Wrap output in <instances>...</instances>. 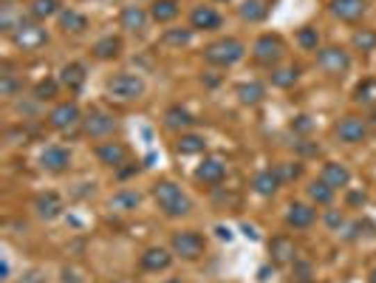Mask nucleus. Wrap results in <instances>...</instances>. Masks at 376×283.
I'll use <instances>...</instances> for the list:
<instances>
[{"label": "nucleus", "mask_w": 376, "mask_h": 283, "mask_svg": "<svg viewBox=\"0 0 376 283\" xmlns=\"http://www.w3.org/2000/svg\"><path fill=\"white\" fill-rule=\"evenodd\" d=\"M153 198H156L158 210H161L167 218H181V216H187V213L193 210L190 195H187V193H181V187H179V184L167 181V179H161V181H156V184H153Z\"/></svg>", "instance_id": "nucleus-1"}, {"label": "nucleus", "mask_w": 376, "mask_h": 283, "mask_svg": "<svg viewBox=\"0 0 376 283\" xmlns=\"http://www.w3.org/2000/svg\"><path fill=\"white\" fill-rule=\"evenodd\" d=\"M105 91L116 102H136L145 97V79L131 71H119L105 79Z\"/></svg>", "instance_id": "nucleus-2"}, {"label": "nucleus", "mask_w": 376, "mask_h": 283, "mask_svg": "<svg viewBox=\"0 0 376 283\" xmlns=\"http://www.w3.org/2000/svg\"><path fill=\"white\" fill-rule=\"evenodd\" d=\"M243 57H246V46L235 37H221L204 49V60L215 68H229V65L240 63Z\"/></svg>", "instance_id": "nucleus-3"}, {"label": "nucleus", "mask_w": 376, "mask_h": 283, "mask_svg": "<svg viewBox=\"0 0 376 283\" xmlns=\"http://www.w3.org/2000/svg\"><path fill=\"white\" fill-rule=\"evenodd\" d=\"M170 250H173V255L184 258V261H195V258L204 255L206 244H204V238H201L195 229H181V232H173Z\"/></svg>", "instance_id": "nucleus-4"}, {"label": "nucleus", "mask_w": 376, "mask_h": 283, "mask_svg": "<svg viewBox=\"0 0 376 283\" xmlns=\"http://www.w3.org/2000/svg\"><path fill=\"white\" fill-rule=\"evenodd\" d=\"M283 51H286V46H283V40H280L277 34H261V37L255 40V46H252L255 63H261V65H266V68H275V65L283 60Z\"/></svg>", "instance_id": "nucleus-5"}, {"label": "nucleus", "mask_w": 376, "mask_h": 283, "mask_svg": "<svg viewBox=\"0 0 376 283\" xmlns=\"http://www.w3.org/2000/svg\"><path fill=\"white\" fill-rule=\"evenodd\" d=\"M12 43L17 46V49H23V51H37L40 46H46L49 43V31L40 26V23H23V26H17L15 31H12Z\"/></svg>", "instance_id": "nucleus-6"}, {"label": "nucleus", "mask_w": 376, "mask_h": 283, "mask_svg": "<svg viewBox=\"0 0 376 283\" xmlns=\"http://www.w3.org/2000/svg\"><path fill=\"white\" fill-rule=\"evenodd\" d=\"M76 125H82V111H79L76 102H60V105L51 108V113H49V128H54V131H60V134H68V131H74Z\"/></svg>", "instance_id": "nucleus-7"}, {"label": "nucleus", "mask_w": 376, "mask_h": 283, "mask_svg": "<svg viewBox=\"0 0 376 283\" xmlns=\"http://www.w3.org/2000/svg\"><path fill=\"white\" fill-rule=\"evenodd\" d=\"M317 65L331 76H343L351 68V57L340 46H328V49H317Z\"/></svg>", "instance_id": "nucleus-8"}, {"label": "nucleus", "mask_w": 376, "mask_h": 283, "mask_svg": "<svg viewBox=\"0 0 376 283\" xmlns=\"http://www.w3.org/2000/svg\"><path fill=\"white\" fill-rule=\"evenodd\" d=\"M116 131V119L105 111H91L88 116H82V134L88 139H105Z\"/></svg>", "instance_id": "nucleus-9"}, {"label": "nucleus", "mask_w": 376, "mask_h": 283, "mask_svg": "<svg viewBox=\"0 0 376 283\" xmlns=\"http://www.w3.org/2000/svg\"><path fill=\"white\" fill-rule=\"evenodd\" d=\"M337 136H340V142H345V145H359V142H365L370 134H368V122L362 116H354V113H348V116H343L340 122H337Z\"/></svg>", "instance_id": "nucleus-10"}, {"label": "nucleus", "mask_w": 376, "mask_h": 283, "mask_svg": "<svg viewBox=\"0 0 376 283\" xmlns=\"http://www.w3.org/2000/svg\"><path fill=\"white\" fill-rule=\"evenodd\" d=\"M71 165V150L63 145H49L43 153H40V168L46 173H65Z\"/></svg>", "instance_id": "nucleus-11"}, {"label": "nucleus", "mask_w": 376, "mask_h": 283, "mask_svg": "<svg viewBox=\"0 0 376 283\" xmlns=\"http://www.w3.org/2000/svg\"><path fill=\"white\" fill-rule=\"evenodd\" d=\"M227 179V168L221 159H204L195 168V181H201L204 187H218Z\"/></svg>", "instance_id": "nucleus-12"}, {"label": "nucleus", "mask_w": 376, "mask_h": 283, "mask_svg": "<svg viewBox=\"0 0 376 283\" xmlns=\"http://www.w3.org/2000/svg\"><path fill=\"white\" fill-rule=\"evenodd\" d=\"M94 153H97V159L105 168L119 170L122 165H128V147H124L122 142H102V145H97Z\"/></svg>", "instance_id": "nucleus-13"}, {"label": "nucleus", "mask_w": 376, "mask_h": 283, "mask_svg": "<svg viewBox=\"0 0 376 283\" xmlns=\"http://www.w3.org/2000/svg\"><path fill=\"white\" fill-rule=\"evenodd\" d=\"M269 255H272V261H275L277 266L295 264V261H297V244H295V241H291L288 235H275V238L269 241Z\"/></svg>", "instance_id": "nucleus-14"}, {"label": "nucleus", "mask_w": 376, "mask_h": 283, "mask_svg": "<svg viewBox=\"0 0 376 283\" xmlns=\"http://www.w3.org/2000/svg\"><path fill=\"white\" fill-rule=\"evenodd\" d=\"M63 210H65V204H63V198L57 195V193H40L37 198H34V213L43 218V221H54V218H60L63 216Z\"/></svg>", "instance_id": "nucleus-15"}, {"label": "nucleus", "mask_w": 376, "mask_h": 283, "mask_svg": "<svg viewBox=\"0 0 376 283\" xmlns=\"http://www.w3.org/2000/svg\"><path fill=\"white\" fill-rule=\"evenodd\" d=\"M139 264H142V269H145V272H164V269H170V264H173V250L150 247V250H145V252H142Z\"/></svg>", "instance_id": "nucleus-16"}, {"label": "nucleus", "mask_w": 376, "mask_h": 283, "mask_svg": "<svg viewBox=\"0 0 376 283\" xmlns=\"http://www.w3.org/2000/svg\"><path fill=\"white\" fill-rule=\"evenodd\" d=\"M331 15L337 17V20H343V23H354V20H359L362 15H365V9H368V3L365 0H331Z\"/></svg>", "instance_id": "nucleus-17"}, {"label": "nucleus", "mask_w": 376, "mask_h": 283, "mask_svg": "<svg viewBox=\"0 0 376 283\" xmlns=\"http://www.w3.org/2000/svg\"><path fill=\"white\" fill-rule=\"evenodd\" d=\"M147 20H150V12H145L142 6H124L122 12H119V26L124 29V31H131V34H139V31H145L147 29Z\"/></svg>", "instance_id": "nucleus-18"}, {"label": "nucleus", "mask_w": 376, "mask_h": 283, "mask_svg": "<svg viewBox=\"0 0 376 283\" xmlns=\"http://www.w3.org/2000/svg\"><path fill=\"white\" fill-rule=\"evenodd\" d=\"M193 125H195V119H193V113H190L187 108H181V105H170V108L164 111V128H167V131L187 134Z\"/></svg>", "instance_id": "nucleus-19"}, {"label": "nucleus", "mask_w": 376, "mask_h": 283, "mask_svg": "<svg viewBox=\"0 0 376 283\" xmlns=\"http://www.w3.org/2000/svg\"><path fill=\"white\" fill-rule=\"evenodd\" d=\"M221 26V15L213 6H195L190 12V29L193 31H215Z\"/></svg>", "instance_id": "nucleus-20"}, {"label": "nucleus", "mask_w": 376, "mask_h": 283, "mask_svg": "<svg viewBox=\"0 0 376 283\" xmlns=\"http://www.w3.org/2000/svg\"><path fill=\"white\" fill-rule=\"evenodd\" d=\"M320 179L334 190H343V187L351 184V170L343 165V161H328V165H322Z\"/></svg>", "instance_id": "nucleus-21"}, {"label": "nucleus", "mask_w": 376, "mask_h": 283, "mask_svg": "<svg viewBox=\"0 0 376 283\" xmlns=\"http://www.w3.org/2000/svg\"><path fill=\"white\" fill-rule=\"evenodd\" d=\"M314 218H317L314 207L300 204V201H295V204H288V210H286V224H288L291 229H309V227L314 224Z\"/></svg>", "instance_id": "nucleus-22"}, {"label": "nucleus", "mask_w": 376, "mask_h": 283, "mask_svg": "<svg viewBox=\"0 0 376 283\" xmlns=\"http://www.w3.org/2000/svg\"><path fill=\"white\" fill-rule=\"evenodd\" d=\"M85 65H82V63H68L63 71H60V86L63 88H68V91H79L82 86H85Z\"/></svg>", "instance_id": "nucleus-23"}, {"label": "nucleus", "mask_w": 376, "mask_h": 283, "mask_svg": "<svg viewBox=\"0 0 376 283\" xmlns=\"http://www.w3.org/2000/svg\"><path fill=\"white\" fill-rule=\"evenodd\" d=\"M57 20H60V29L65 34H82V31L88 29V17L82 15V12H76V9H63L57 15Z\"/></svg>", "instance_id": "nucleus-24"}, {"label": "nucleus", "mask_w": 376, "mask_h": 283, "mask_svg": "<svg viewBox=\"0 0 376 283\" xmlns=\"http://www.w3.org/2000/svg\"><path fill=\"white\" fill-rule=\"evenodd\" d=\"M147 12H150V20L156 23H170L179 17V0H153Z\"/></svg>", "instance_id": "nucleus-25"}, {"label": "nucleus", "mask_w": 376, "mask_h": 283, "mask_svg": "<svg viewBox=\"0 0 376 283\" xmlns=\"http://www.w3.org/2000/svg\"><path fill=\"white\" fill-rule=\"evenodd\" d=\"M94 57L97 60H116L119 57V51H122V40L119 37H113V34H105V37H99L97 43H94Z\"/></svg>", "instance_id": "nucleus-26"}, {"label": "nucleus", "mask_w": 376, "mask_h": 283, "mask_svg": "<svg viewBox=\"0 0 376 283\" xmlns=\"http://www.w3.org/2000/svg\"><path fill=\"white\" fill-rule=\"evenodd\" d=\"M235 97H238L240 105H258V102H263L266 88H263L261 83H255V79H252V83H238Z\"/></svg>", "instance_id": "nucleus-27"}, {"label": "nucleus", "mask_w": 376, "mask_h": 283, "mask_svg": "<svg viewBox=\"0 0 376 283\" xmlns=\"http://www.w3.org/2000/svg\"><path fill=\"white\" fill-rule=\"evenodd\" d=\"M280 184H283V181L277 179L275 170H261V173L252 179V190H255L258 195H263V198H272V195L277 193Z\"/></svg>", "instance_id": "nucleus-28"}, {"label": "nucleus", "mask_w": 376, "mask_h": 283, "mask_svg": "<svg viewBox=\"0 0 376 283\" xmlns=\"http://www.w3.org/2000/svg\"><path fill=\"white\" fill-rule=\"evenodd\" d=\"M238 15H240V20H246V23H261V20L269 15V6L263 3V0H243L240 9H238Z\"/></svg>", "instance_id": "nucleus-29"}, {"label": "nucleus", "mask_w": 376, "mask_h": 283, "mask_svg": "<svg viewBox=\"0 0 376 283\" xmlns=\"http://www.w3.org/2000/svg\"><path fill=\"white\" fill-rule=\"evenodd\" d=\"M139 201H142V195H139L136 190H119V193H113V198H111V210L131 213V210L139 207Z\"/></svg>", "instance_id": "nucleus-30"}, {"label": "nucleus", "mask_w": 376, "mask_h": 283, "mask_svg": "<svg viewBox=\"0 0 376 283\" xmlns=\"http://www.w3.org/2000/svg\"><path fill=\"white\" fill-rule=\"evenodd\" d=\"M60 0H31V6H28V15L34 20H49L54 15H60Z\"/></svg>", "instance_id": "nucleus-31"}, {"label": "nucleus", "mask_w": 376, "mask_h": 283, "mask_svg": "<svg viewBox=\"0 0 376 283\" xmlns=\"http://www.w3.org/2000/svg\"><path fill=\"white\" fill-rule=\"evenodd\" d=\"M334 193H337V190L328 187L322 179H317V181H311V184H309V201H311V204H322V207H328L331 201H334Z\"/></svg>", "instance_id": "nucleus-32"}, {"label": "nucleus", "mask_w": 376, "mask_h": 283, "mask_svg": "<svg viewBox=\"0 0 376 283\" xmlns=\"http://www.w3.org/2000/svg\"><path fill=\"white\" fill-rule=\"evenodd\" d=\"M204 147H206V142H204V136H198V134H181L179 142H176V150H179L181 156L204 153Z\"/></svg>", "instance_id": "nucleus-33"}, {"label": "nucleus", "mask_w": 376, "mask_h": 283, "mask_svg": "<svg viewBox=\"0 0 376 283\" xmlns=\"http://www.w3.org/2000/svg\"><path fill=\"white\" fill-rule=\"evenodd\" d=\"M354 99L357 105H365V108H373L376 105V79H362L354 91Z\"/></svg>", "instance_id": "nucleus-34"}, {"label": "nucleus", "mask_w": 376, "mask_h": 283, "mask_svg": "<svg viewBox=\"0 0 376 283\" xmlns=\"http://www.w3.org/2000/svg\"><path fill=\"white\" fill-rule=\"evenodd\" d=\"M297 76H300V68L291 65V68H275L269 79H272L275 88H291V86L297 83Z\"/></svg>", "instance_id": "nucleus-35"}, {"label": "nucleus", "mask_w": 376, "mask_h": 283, "mask_svg": "<svg viewBox=\"0 0 376 283\" xmlns=\"http://www.w3.org/2000/svg\"><path fill=\"white\" fill-rule=\"evenodd\" d=\"M351 46L357 51H373L376 49V31L373 29H357L351 37Z\"/></svg>", "instance_id": "nucleus-36"}, {"label": "nucleus", "mask_w": 376, "mask_h": 283, "mask_svg": "<svg viewBox=\"0 0 376 283\" xmlns=\"http://www.w3.org/2000/svg\"><path fill=\"white\" fill-rule=\"evenodd\" d=\"M57 91H60V79H40V83L34 86V99L37 102H49V99H54L57 97Z\"/></svg>", "instance_id": "nucleus-37"}, {"label": "nucleus", "mask_w": 376, "mask_h": 283, "mask_svg": "<svg viewBox=\"0 0 376 283\" xmlns=\"http://www.w3.org/2000/svg\"><path fill=\"white\" fill-rule=\"evenodd\" d=\"M193 40V29H167L164 34H161V43L164 46H187Z\"/></svg>", "instance_id": "nucleus-38"}, {"label": "nucleus", "mask_w": 376, "mask_h": 283, "mask_svg": "<svg viewBox=\"0 0 376 283\" xmlns=\"http://www.w3.org/2000/svg\"><path fill=\"white\" fill-rule=\"evenodd\" d=\"M23 91V83L15 76V74H0V97H17Z\"/></svg>", "instance_id": "nucleus-39"}, {"label": "nucleus", "mask_w": 376, "mask_h": 283, "mask_svg": "<svg viewBox=\"0 0 376 283\" xmlns=\"http://www.w3.org/2000/svg\"><path fill=\"white\" fill-rule=\"evenodd\" d=\"M297 43H300V49H306V51H317V46H320V34H317V29L303 26V29L297 31Z\"/></svg>", "instance_id": "nucleus-40"}, {"label": "nucleus", "mask_w": 376, "mask_h": 283, "mask_svg": "<svg viewBox=\"0 0 376 283\" xmlns=\"http://www.w3.org/2000/svg\"><path fill=\"white\" fill-rule=\"evenodd\" d=\"M275 173H277L280 181H295V179H300L303 168L300 165H291V161H283V165H275Z\"/></svg>", "instance_id": "nucleus-41"}, {"label": "nucleus", "mask_w": 376, "mask_h": 283, "mask_svg": "<svg viewBox=\"0 0 376 283\" xmlns=\"http://www.w3.org/2000/svg\"><path fill=\"white\" fill-rule=\"evenodd\" d=\"M322 218H325V224H328L331 229H340V227L345 224V216H343L340 210H328V213H325Z\"/></svg>", "instance_id": "nucleus-42"}, {"label": "nucleus", "mask_w": 376, "mask_h": 283, "mask_svg": "<svg viewBox=\"0 0 376 283\" xmlns=\"http://www.w3.org/2000/svg\"><path fill=\"white\" fill-rule=\"evenodd\" d=\"M295 277H297L300 283H311V266L303 264V261H295Z\"/></svg>", "instance_id": "nucleus-43"}, {"label": "nucleus", "mask_w": 376, "mask_h": 283, "mask_svg": "<svg viewBox=\"0 0 376 283\" xmlns=\"http://www.w3.org/2000/svg\"><path fill=\"white\" fill-rule=\"evenodd\" d=\"M291 131H297V134H309V131H311V119H309V116H297L295 122H291Z\"/></svg>", "instance_id": "nucleus-44"}, {"label": "nucleus", "mask_w": 376, "mask_h": 283, "mask_svg": "<svg viewBox=\"0 0 376 283\" xmlns=\"http://www.w3.org/2000/svg\"><path fill=\"white\" fill-rule=\"evenodd\" d=\"M348 204H365V193H351L348 195Z\"/></svg>", "instance_id": "nucleus-45"}, {"label": "nucleus", "mask_w": 376, "mask_h": 283, "mask_svg": "<svg viewBox=\"0 0 376 283\" xmlns=\"http://www.w3.org/2000/svg\"><path fill=\"white\" fill-rule=\"evenodd\" d=\"M365 122H368V134H373V136H376V113H370V116L365 119Z\"/></svg>", "instance_id": "nucleus-46"}, {"label": "nucleus", "mask_w": 376, "mask_h": 283, "mask_svg": "<svg viewBox=\"0 0 376 283\" xmlns=\"http://www.w3.org/2000/svg\"><path fill=\"white\" fill-rule=\"evenodd\" d=\"M164 283H184L181 277H170V280H164Z\"/></svg>", "instance_id": "nucleus-47"}, {"label": "nucleus", "mask_w": 376, "mask_h": 283, "mask_svg": "<svg viewBox=\"0 0 376 283\" xmlns=\"http://www.w3.org/2000/svg\"><path fill=\"white\" fill-rule=\"evenodd\" d=\"M368 283H376V269L370 272V277H368Z\"/></svg>", "instance_id": "nucleus-48"}, {"label": "nucleus", "mask_w": 376, "mask_h": 283, "mask_svg": "<svg viewBox=\"0 0 376 283\" xmlns=\"http://www.w3.org/2000/svg\"><path fill=\"white\" fill-rule=\"evenodd\" d=\"M215 3H229V0H215Z\"/></svg>", "instance_id": "nucleus-49"}, {"label": "nucleus", "mask_w": 376, "mask_h": 283, "mask_svg": "<svg viewBox=\"0 0 376 283\" xmlns=\"http://www.w3.org/2000/svg\"><path fill=\"white\" fill-rule=\"evenodd\" d=\"M6 3H9V0H6Z\"/></svg>", "instance_id": "nucleus-50"}, {"label": "nucleus", "mask_w": 376, "mask_h": 283, "mask_svg": "<svg viewBox=\"0 0 376 283\" xmlns=\"http://www.w3.org/2000/svg\"><path fill=\"white\" fill-rule=\"evenodd\" d=\"M311 283H314V280H311Z\"/></svg>", "instance_id": "nucleus-51"}]
</instances>
